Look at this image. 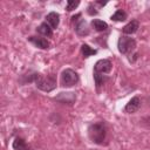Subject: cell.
I'll return each instance as SVG.
<instances>
[{"mask_svg": "<svg viewBox=\"0 0 150 150\" xmlns=\"http://www.w3.org/2000/svg\"><path fill=\"white\" fill-rule=\"evenodd\" d=\"M105 135H107V129L102 122L93 123L88 128V136L90 141L96 144H102L103 141L105 139Z\"/></svg>", "mask_w": 150, "mask_h": 150, "instance_id": "1", "label": "cell"}, {"mask_svg": "<svg viewBox=\"0 0 150 150\" xmlns=\"http://www.w3.org/2000/svg\"><path fill=\"white\" fill-rule=\"evenodd\" d=\"M34 82H35V86L40 90L46 91V93H49V91H52V90H54L56 88V77L53 74L47 75V76H42V75L35 74Z\"/></svg>", "mask_w": 150, "mask_h": 150, "instance_id": "2", "label": "cell"}, {"mask_svg": "<svg viewBox=\"0 0 150 150\" xmlns=\"http://www.w3.org/2000/svg\"><path fill=\"white\" fill-rule=\"evenodd\" d=\"M117 47H118V50L121 54H124V55H128L130 54L131 52L135 50L136 48V41L132 39V38H128V36H121L118 39V42H117Z\"/></svg>", "mask_w": 150, "mask_h": 150, "instance_id": "3", "label": "cell"}, {"mask_svg": "<svg viewBox=\"0 0 150 150\" xmlns=\"http://www.w3.org/2000/svg\"><path fill=\"white\" fill-rule=\"evenodd\" d=\"M79 82V75L75 70L67 68L61 74V84L63 87H73Z\"/></svg>", "mask_w": 150, "mask_h": 150, "instance_id": "4", "label": "cell"}, {"mask_svg": "<svg viewBox=\"0 0 150 150\" xmlns=\"http://www.w3.org/2000/svg\"><path fill=\"white\" fill-rule=\"evenodd\" d=\"M111 68H112L111 62L108 59H102V60H98L95 63V66H94V74H100V75L104 76V74L110 73Z\"/></svg>", "mask_w": 150, "mask_h": 150, "instance_id": "5", "label": "cell"}, {"mask_svg": "<svg viewBox=\"0 0 150 150\" xmlns=\"http://www.w3.org/2000/svg\"><path fill=\"white\" fill-rule=\"evenodd\" d=\"M75 32L80 36H87L89 34V27L84 19H79L75 23Z\"/></svg>", "mask_w": 150, "mask_h": 150, "instance_id": "6", "label": "cell"}, {"mask_svg": "<svg viewBox=\"0 0 150 150\" xmlns=\"http://www.w3.org/2000/svg\"><path fill=\"white\" fill-rule=\"evenodd\" d=\"M55 100L61 103H67V104L71 105L76 100V95H75V93H60L55 97Z\"/></svg>", "mask_w": 150, "mask_h": 150, "instance_id": "7", "label": "cell"}, {"mask_svg": "<svg viewBox=\"0 0 150 150\" xmlns=\"http://www.w3.org/2000/svg\"><path fill=\"white\" fill-rule=\"evenodd\" d=\"M139 107H141V100H139V97L135 96V97H132L127 103V105L124 107V111L125 112H129V114H132V112L137 111L139 109Z\"/></svg>", "mask_w": 150, "mask_h": 150, "instance_id": "8", "label": "cell"}, {"mask_svg": "<svg viewBox=\"0 0 150 150\" xmlns=\"http://www.w3.org/2000/svg\"><path fill=\"white\" fill-rule=\"evenodd\" d=\"M29 42H32L34 46H36L40 49H47L49 48V42L47 41V39L45 38H40V36H29L28 38Z\"/></svg>", "mask_w": 150, "mask_h": 150, "instance_id": "9", "label": "cell"}, {"mask_svg": "<svg viewBox=\"0 0 150 150\" xmlns=\"http://www.w3.org/2000/svg\"><path fill=\"white\" fill-rule=\"evenodd\" d=\"M46 22L53 28V29H56L59 23H60V14L56 13V12H50L47 14L46 16Z\"/></svg>", "mask_w": 150, "mask_h": 150, "instance_id": "10", "label": "cell"}, {"mask_svg": "<svg viewBox=\"0 0 150 150\" xmlns=\"http://www.w3.org/2000/svg\"><path fill=\"white\" fill-rule=\"evenodd\" d=\"M138 28H139L138 21H137V20H131L129 23H127V25L123 27L122 32H123V34H129V35H131V34L136 33V32L138 30Z\"/></svg>", "mask_w": 150, "mask_h": 150, "instance_id": "11", "label": "cell"}, {"mask_svg": "<svg viewBox=\"0 0 150 150\" xmlns=\"http://www.w3.org/2000/svg\"><path fill=\"white\" fill-rule=\"evenodd\" d=\"M13 149L14 150H30V146L26 143V141L21 137H16L13 141Z\"/></svg>", "mask_w": 150, "mask_h": 150, "instance_id": "12", "label": "cell"}, {"mask_svg": "<svg viewBox=\"0 0 150 150\" xmlns=\"http://www.w3.org/2000/svg\"><path fill=\"white\" fill-rule=\"evenodd\" d=\"M38 33H40L43 36H52L53 35V28L47 23V22H42L38 28H36Z\"/></svg>", "mask_w": 150, "mask_h": 150, "instance_id": "13", "label": "cell"}, {"mask_svg": "<svg viewBox=\"0 0 150 150\" xmlns=\"http://www.w3.org/2000/svg\"><path fill=\"white\" fill-rule=\"evenodd\" d=\"M91 26L97 32H104V30L108 29V23L102 21V20H100V19H94L91 21Z\"/></svg>", "mask_w": 150, "mask_h": 150, "instance_id": "14", "label": "cell"}, {"mask_svg": "<svg viewBox=\"0 0 150 150\" xmlns=\"http://www.w3.org/2000/svg\"><path fill=\"white\" fill-rule=\"evenodd\" d=\"M81 52H82V55H83L84 57H89V56L95 55V54L97 53L96 49L90 48V47H89L88 45H86V43H83V45L81 46Z\"/></svg>", "mask_w": 150, "mask_h": 150, "instance_id": "15", "label": "cell"}, {"mask_svg": "<svg viewBox=\"0 0 150 150\" xmlns=\"http://www.w3.org/2000/svg\"><path fill=\"white\" fill-rule=\"evenodd\" d=\"M127 18H128L127 13H125L124 11H122V9L116 11V12L111 15V20H112V21H124Z\"/></svg>", "mask_w": 150, "mask_h": 150, "instance_id": "16", "label": "cell"}, {"mask_svg": "<svg viewBox=\"0 0 150 150\" xmlns=\"http://www.w3.org/2000/svg\"><path fill=\"white\" fill-rule=\"evenodd\" d=\"M80 5V1L79 0H69V1H67V11L68 12H71L73 9H75L77 6Z\"/></svg>", "mask_w": 150, "mask_h": 150, "instance_id": "17", "label": "cell"}, {"mask_svg": "<svg viewBox=\"0 0 150 150\" xmlns=\"http://www.w3.org/2000/svg\"><path fill=\"white\" fill-rule=\"evenodd\" d=\"M88 13L90 15H93V14H97V11H93V6H89L88 7Z\"/></svg>", "mask_w": 150, "mask_h": 150, "instance_id": "18", "label": "cell"}]
</instances>
